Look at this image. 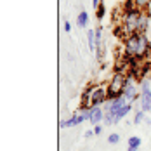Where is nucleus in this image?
Here are the masks:
<instances>
[{
	"instance_id": "1",
	"label": "nucleus",
	"mask_w": 151,
	"mask_h": 151,
	"mask_svg": "<svg viewBox=\"0 0 151 151\" xmlns=\"http://www.w3.org/2000/svg\"><path fill=\"white\" fill-rule=\"evenodd\" d=\"M123 52L125 58H134V59L144 61L148 59L151 52V42L146 37V33H132L123 38Z\"/></svg>"
},
{
	"instance_id": "2",
	"label": "nucleus",
	"mask_w": 151,
	"mask_h": 151,
	"mask_svg": "<svg viewBox=\"0 0 151 151\" xmlns=\"http://www.w3.org/2000/svg\"><path fill=\"white\" fill-rule=\"evenodd\" d=\"M125 85H127V75H125V73H120V71H115L113 76L109 78V82L106 83L108 101H113V99H116V97L123 96Z\"/></svg>"
},
{
	"instance_id": "3",
	"label": "nucleus",
	"mask_w": 151,
	"mask_h": 151,
	"mask_svg": "<svg viewBox=\"0 0 151 151\" xmlns=\"http://www.w3.org/2000/svg\"><path fill=\"white\" fill-rule=\"evenodd\" d=\"M106 101V85H91V106H104Z\"/></svg>"
},
{
	"instance_id": "4",
	"label": "nucleus",
	"mask_w": 151,
	"mask_h": 151,
	"mask_svg": "<svg viewBox=\"0 0 151 151\" xmlns=\"http://www.w3.org/2000/svg\"><path fill=\"white\" fill-rule=\"evenodd\" d=\"M141 109L144 113L151 111V83L148 80L141 82Z\"/></svg>"
},
{
	"instance_id": "5",
	"label": "nucleus",
	"mask_w": 151,
	"mask_h": 151,
	"mask_svg": "<svg viewBox=\"0 0 151 151\" xmlns=\"http://www.w3.org/2000/svg\"><path fill=\"white\" fill-rule=\"evenodd\" d=\"M125 104H127V99H125L123 96H120V97H116V99H113V101H106L103 109H104V113H111V115L116 116V113H118Z\"/></svg>"
},
{
	"instance_id": "6",
	"label": "nucleus",
	"mask_w": 151,
	"mask_h": 151,
	"mask_svg": "<svg viewBox=\"0 0 151 151\" xmlns=\"http://www.w3.org/2000/svg\"><path fill=\"white\" fill-rule=\"evenodd\" d=\"M104 120V109L101 108V106H91V125H101V122Z\"/></svg>"
},
{
	"instance_id": "7",
	"label": "nucleus",
	"mask_w": 151,
	"mask_h": 151,
	"mask_svg": "<svg viewBox=\"0 0 151 151\" xmlns=\"http://www.w3.org/2000/svg\"><path fill=\"white\" fill-rule=\"evenodd\" d=\"M87 118L82 115V113H75L71 118H68V120H61L59 122V127L61 129H68V127H75L78 123H82V122H85Z\"/></svg>"
},
{
	"instance_id": "8",
	"label": "nucleus",
	"mask_w": 151,
	"mask_h": 151,
	"mask_svg": "<svg viewBox=\"0 0 151 151\" xmlns=\"http://www.w3.org/2000/svg\"><path fill=\"white\" fill-rule=\"evenodd\" d=\"M150 23H151V16L142 11L141 16H139V21H137V33H146L148 28H150Z\"/></svg>"
},
{
	"instance_id": "9",
	"label": "nucleus",
	"mask_w": 151,
	"mask_h": 151,
	"mask_svg": "<svg viewBox=\"0 0 151 151\" xmlns=\"http://www.w3.org/2000/svg\"><path fill=\"white\" fill-rule=\"evenodd\" d=\"M123 97L127 99V103H134L137 99H141V94H137L134 83H127L125 85V91H123Z\"/></svg>"
},
{
	"instance_id": "10",
	"label": "nucleus",
	"mask_w": 151,
	"mask_h": 151,
	"mask_svg": "<svg viewBox=\"0 0 151 151\" xmlns=\"http://www.w3.org/2000/svg\"><path fill=\"white\" fill-rule=\"evenodd\" d=\"M130 109H132V103H127V104L123 106L118 113H116V116H115V125H116L120 120H123V118H125V116L130 113Z\"/></svg>"
},
{
	"instance_id": "11",
	"label": "nucleus",
	"mask_w": 151,
	"mask_h": 151,
	"mask_svg": "<svg viewBox=\"0 0 151 151\" xmlns=\"http://www.w3.org/2000/svg\"><path fill=\"white\" fill-rule=\"evenodd\" d=\"M87 23H89V14H87L85 11H80L78 16H76V26L85 28V26H87Z\"/></svg>"
},
{
	"instance_id": "12",
	"label": "nucleus",
	"mask_w": 151,
	"mask_h": 151,
	"mask_svg": "<svg viewBox=\"0 0 151 151\" xmlns=\"http://www.w3.org/2000/svg\"><path fill=\"white\" fill-rule=\"evenodd\" d=\"M141 148V137H130L129 139V148H127V151H137Z\"/></svg>"
},
{
	"instance_id": "13",
	"label": "nucleus",
	"mask_w": 151,
	"mask_h": 151,
	"mask_svg": "<svg viewBox=\"0 0 151 151\" xmlns=\"http://www.w3.org/2000/svg\"><path fill=\"white\" fill-rule=\"evenodd\" d=\"M87 40H89V49H91V52H96V30L87 31Z\"/></svg>"
},
{
	"instance_id": "14",
	"label": "nucleus",
	"mask_w": 151,
	"mask_h": 151,
	"mask_svg": "<svg viewBox=\"0 0 151 151\" xmlns=\"http://www.w3.org/2000/svg\"><path fill=\"white\" fill-rule=\"evenodd\" d=\"M136 2V7L139 11H148V7H150L151 0H134Z\"/></svg>"
},
{
	"instance_id": "15",
	"label": "nucleus",
	"mask_w": 151,
	"mask_h": 151,
	"mask_svg": "<svg viewBox=\"0 0 151 151\" xmlns=\"http://www.w3.org/2000/svg\"><path fill=\"white\" fill-rule=\"evenodd\" d=\"M104 12H106V7H104V2H101L97 7H96V17L101 21L103 17H104Z\"/></svg>"
},
{
	"instance_id": "16",
	"label": "nucleus",
	"mask_w": 151,
	"mask_h": 151,
	"mask_svg": "<svg viewBox=\"0 0 151 151\" xmlns=\"http://www.w3.org/2000/svg\"><path fill=\"white\" fill-rule=\"evenodd\" d=\"M144 120H146V113H144L142 109L136 111V115H134V123H142Z\"/></svg>"
},
{
	"instance_id": "17",
	"label": "nucleus",
	"mask_w": 151,
	"mask_h": 151,
	"mask_svg": "<svg viewBox=\"0 0 151 151\" xmlns=\"http://www.w3.org/2000/svg\"><path fill=\"white\" fill-rule=\"evenodd\" d=\"M104 123L106 125H115V115H111V113H104Z\"/></svg>"
},
{
	"instance_id": "18",
	"label": "nucleus",
	"mask_w": 151,
	"mask_h": 151,
	"mask_svg": "<svg viewBox=\"0 0 151 151\" xmlns=\"http://www.w3.org/2000/svg\"><path fill=\"white\" fill-rule=\"evenodd\" d=\"M108 142H109V144H116V142H120V136H118L116 132H115V134H109Z\"/></svg>"
},
{
	"instance_id": "19",
	"label": "nucleus",
	"mask_w": 151,
	"mask_h": 151,
	"mask_svg": "<svg viewBox=\"0 0 151 151\" xmlns=\"http://www.w3.org/2000/svg\"><path fill=\"white\" fill-rule=\"evenodd\" d=\"M64 31H66V33L71 31V24H70V21H64Z\"/></svg>"
},
{
	"instance_id": "20",
	"label": "nucleus",
	"mask_w": 151,
	"mask_h": 151,
	"mask_svg": "<svg viewBox=\"0 0 151 151\" xmlns=\"http://www.w3.org/2000/svg\"><path fill=\"white\" fill-rule=\"evenodd\" d=\"M94 132H96V136H99V134L103 132V127H101V125H96V127H94Z\"/></svg>"
},
{
	"instance_id": "21",
	"label": "nucleus",
	"mask_w": 151,
	"mask_h": 151,
	"mask_svg": "<svg viewBox=\"0 0 151 151\" xmlns=\"http://www.w3.org/2000/svg\"><path fill=\"white\" fill-rule=\"evenodd\" d=\"M83 136H85V137H94V136H96V132H94V130H87Z\"/></svg>"
},
{
	"instance_id": "22",
	"label": "nucleus",
	"mask_w": 151,
	"mask_h": 151,
	"mask_svg": "<svg viewBox=\"0 0 151 151\" xmlns=\"http://www.w3.org/2000/svg\"><path fill=\"white\" fill-rule=\"evenodd\" d=\"M92 2H94V7H97V5H99L101 2H104V0H92Z\"/></svg>"
},
{
	"instance_id": "23",
	"label": "nucleus",
	"mask_w": 151,
	"mask_h": 151,
	"mask_svg": "<svg viewBox=\"0 0 151 151\" xmlns=\"http://www.w3.org/2000/svg\"><path fill=\"white\" fill-rule=\"evenodd\" d=\"M150 42H151V38H150Z\"/></svg>"
}]
</instances>
